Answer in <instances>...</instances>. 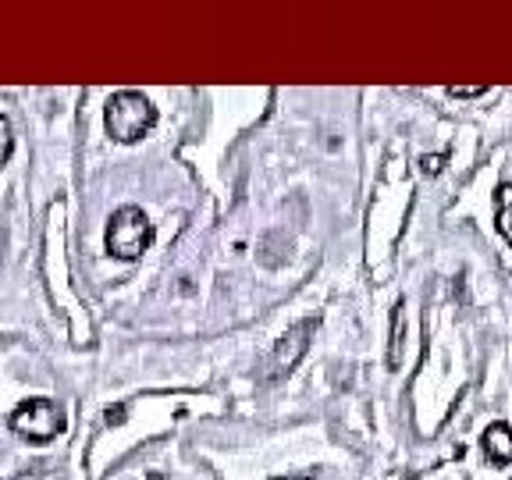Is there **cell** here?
I'll use <instances>...</instances> for the list:
<instances>
[{"instance_id":"cell-1","label":"cell","mask_w":512,"mask_h":480,"mask_svg":"<svg viewBox=\"0 0 512 480\" xmlns=\"http://www.w3.org/2000/svg\"><path fill=\"white\" fill-rule=\"evenodd\" d=\"M104 125L114 143H139L157 125V107L150 104V96L136 93V89H121L107 100Z\"/></svg>"},{"instance_id":"cell-2","label":"cell","mask_w":512,"mask_h":480,"mask_svg":"<svg viewBox=\"0 0 512 480\" xmlns=\"http://www.w3.org/2000/svg\"><path fill=\"white\" fill-rule=\"evenodd\" d=\"M107 253L114 260H139L153 242V221L143 207H121L107 221Z\"/></svg>"},{"instance_id":"cell-3","label":"cell","mask_w":512,"mask_h":480,"mask_svg":"<svg viewBox=\"0 0 512 480\" xmlns=\"http://www.w3.org/2000/svg\"><path fill=\"white\" fill-rule=\"evenodd\" d=\"M313 331H317V320H299L296 328H288V335L274 342L271 356H267L264 370H260V381H264V384H281V381H285V377L299 367V360L306 356V349H310Z\"/></svg>"},{"instance_id":"cell-4","label":"cell","mask_w":512,"mask_h":480,"mask_svg":"<svg viewBox=\"0 0 512 480\" xmlns=\"http://www.w3.org/2000/svg\"><path fill=\"white\" fill-rule=\"evenodd\" d=\"M11 431L32 445H47L64 431V416L50 399H29L11 413Z\"/></svg>"},{"instance_id":"cell-5","label":"cell","mask_w":512,"mask_h":480,"mask_svg":"<svg viewBox=\"0 0 512 480\" xmlns=\"http://www.w3.org/2000/svg\"><path fill=\"white\" fill-rule=\"evenodd\" d=\"M484 456L491 459L495 466H509L512 463V427L505 424H491L488 431H484Z\"/></svg>"},{"instance_id":"cell-6","label":"cell","mask_w":512,"mask_h":480,"mask_svg":"<svg viewBox=\"0 0 512 480\" xmlns=\"http://www.w3.org/2000/svg\"><path fill=\"white\" fill-rule=\"evenodd\" d=\"M495 224L502 239L512 246V182H502L495 189Z\"/></svg>"},{"instance_id":"cell-7","label":"cell","mask_w":512,"mask_h":480,"mask_svg":"<svg viewBox=\"0 0 512 480\" xmlns=\"http://www.w3.org/2000/svg\"><path fill=\"white\" fill-rule=\"evenodd\" d=\"M399 345H402V310L392 313V349H388V367H399Z\"/></svg>"},{"instance_id":"cell-8","label":"cell","mask_w":512,"mask_h":480,"mask_svg":"<svg viewBox=\"0 0 512 480\" xmlns=\"http://www.w3.org/2000/svg\"><path fill=\"white\" fill-rule=\"evenodd\" d=\"M11 150H15V136H11V121L0 118V168L11 160Z\"/></svg>"},{"instance_id":"cell-9","label":"cell","mask_w":512,"mask_h":480,"mask_svg":"<svg viewBox=\"0 0 512 480\" xmlns=\"http://www.w3.org/2000/svg\"><path fill=\"white\" fill-rule=\"evenodd\" d=\"M488 86H448V96H459V100H470V96H484Z\"/></svg>"},{"instance_id":"cell-10","label":"cell","mask_w":512,"mask_h":480,"mask_svg":"<svg viewBox=\"0 0 512 480\" xmlns=\"http://www.w3.org/2000/svg\"><path fill=\"white\" fill-rule=\"evenodd\" d=\"M441 160H445V157H424V171H427V175H438Z\"/></svg>"},{"instance_id":"cell-11","label":"cell","mask_w":512,"mask_h":480,"mask_svg":"<svg viewBox=\"0 0 512 480\" xmlns=\"http://www.w3.org/2000/svg\"><path fill=\"white\" fill-rule=\"evenodd\" d=\"M121 416H125V406H118V409H107V424H121Z\"/></svg>"},{"instance_id":"cell-12","label":"cell","mask_w":512,"mask_h":480,"mask_svg":"<svg viewBox=\"0 0 512 480\" xmlns=\"http://www.w3.org/2000/svg\"><path fill=\"white\" fill-rule=\"evenodd\" d=\"M271 480H313V473H296V477H271Z\"/></svg>"},{"instance_id":"cell-13","label":"cell","mask_w":512,"mask_h":480,"mask_svg":"<svg viewBox=\"0 0 512 480\" xmlns=\"http://www.w3.org/2000/svg\"><path fill=\"white\" fill-rule=\"evenodd\" d=\"M150 480H164V477H160V473H153V477Z\"/></svg>"}]
</instances>
